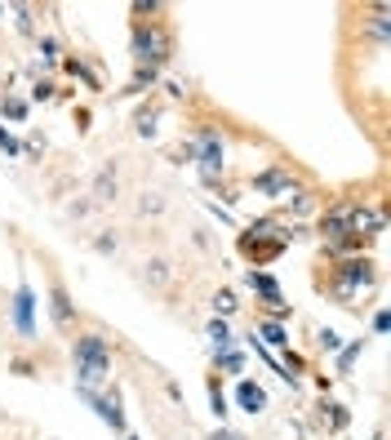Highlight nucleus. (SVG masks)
Wrapping results in <instances>:
<instances>
[{"label": "nucleus", "mask_w": 391, "mask_h": 440, "mask_svg": "<svg viewBox=\"0 0 391 440\" xmlns=\"http://www.w3.org/2000/svg\"><path fill=\"white\" fill-rule=\"evenodd\" d=\"M289 236H293V231H289L285 223H272V218H263V223H253V227L240 236V249L249 254L253 263H272L276 254L289 244Z\"/></svg>", "instance_id": "f257e3e1"}, {"label": "nucleus", "mask_w": 391, "mask_h": 440, "mask_svg": "<svg viewBox=\"0 0 391 440\" xmlns=\"http://www.w3.org/2000/svg\"><path fill=\"white\" fill-rule=\"evenodd\" d=\"M133 58H138V67L156 71L169 58V36L156 27V22H138V27H133Z\"/></svg>", "instance_id": "f03ea898"}, {"label": "nucleus", "mask_w": 391, "mask_h": 440, "mask_svg": "<svg viewBox=\"0 0 391 440\" xmlns=\"http://www.w3.org/2000/svg\"><path fill=\"white\" fill-rule=\"evenodd\" d=\"M196 165H200L205 187H214V182L223 178V138H218L214 129H205V133H200V152H196Z\"/></svg>", "instance_id": "7ed1b4c3"}, {"label": "nucleus", "mask_w": 391, "mask_h": 440, "mask_svg": "<svg viewBox=\"0 0 391 440\" xmlns=\"http://www.w3.org/2000/svg\"><path fill=\"white\" fill-rule=\"evenodd\" d=\"M374 280H378V272H374V263H364V258H351V263L338 267V293L342 298H356V293L369 289Z\"/></svg>", "instance_id": "20e7f679"}, {"label": "nucleus", "mask_w": 391, "mask_h": 440, "mask_svg": "<svg viewBox=\"0 0 391 440\" xmlns=\"http://www.w3.org/2000/svg\"><path fill=\"white\" fill-rule=\"evenodd\" d=\"M253 191H258V196H272V200H289V196L298 191V182H293L285 169H267V174L253 178Z\"/></svg>", "instance_id": "39448f33"}, {"label": "nucleus", "mask_w": 391, "mask_h": 440, "mask_svg": "<svg viewBox=\"0 0 391 440\" xmlns=\"http://www.w3.org/2000/svg\"><path fill=\"white\" fill-rule=\"evenodd\" d=\"M14 325H18L22 338L36 334V293L27 285H18V293H14Z\"/></svg>", "instance_id": "423d86ee"}, {"label": "nucleus", "mask_w": 391, "mask_h": 440, "mask_svg": "<svg viewBox=\"0 0 391 440\" xmlns=\"http://www.w3.org/2000/svg\"><path fill=\"white\" fill-rule=\"evenodd\" d=\"M76 360H112V347L103 334H84L76 338Z\"/></svg>", "instance_id": "0eeeda50"}, {"label": "nucleus", "mask_w": 391, "mask_h": 440, "mask_svg": "<svg viewBox=\"0 0 391 440\" xmlns=\"http://www.w3.org/2000/svg\"><path fill=\"white\" fill-rule=\"evenodd\" d=\"M236 400H240L244 413H263V409H267V391H263L258 383H240V387H236Z\"/></svg>", "instance_id": "6e6552de"}, {"label": "nucleus", "mask_w": 391, "mask_h": 440, "mask_svg": "<svg viewBox=\"0 0 391 440\" xmlns=\"http://www.w3.org/2000/svg\"><path fill=\"white\" fill-rule=\"evenodd\" d=\"M49 307H54V325H58V329H71V298H67L63 285L49 289Z\"/></svg>", "instance_id": "1a4fd4ad"}, {"label": "nucleus", "mask_w": 391, "mask_h": 440, "mask_svg": "<svg viewBox=\"0 0 391 440\" xmlns=\"http://www.w3.org/2000/svg\"><path fill=\"white\" fill-rule=\"evenodd\" d=\"M244 285H249V289H258V293H263V298H267V302H272V307H276V302H280V285H276V280H272V276H267V272H249V276H244Z\"/></svg>", "instance_id": "9d476101"}, {"label": "nucleus", "mask_w": 391, "mask_h": 440, "mask_svg": "<svg viewBox=\"0 0 391 440\" xmlns=\"http://www.w3.org/2000/svg\"><path fill=\"white\" fill-rule=\"evenodd\" d=\"M116 196V169L107 165L103 174H98V182H94V200H112Z\"/></svg>", "instance_id": "9b49d317"}, {"label": "nucleus", "mask_w": 391, "mask_h": 440, "mask_svg": "<svg viewBox=\"0 0 391 440\" xmlns=\"http://www.w3.org/2000/svg\"><path fill=\"white\" fill-rule=\"evenodd\" d=\"M320 427L342 432V427H347V409H342V405H320Z\"/></svg>", "instance_id": "f8f14e48"}, {"label": "nucleus", "mask_w": 391, "mask_h": 440, "mask_svg": "<svg viewBox=\"0 0 391 440\" xmlns=\"http://www.w3.org/2000/svg\"><path fill=\"white\" fill-rule=\"evenodd\" d=\"M209 342H214V351H231V334H227V321H209Z\"/></svg>", "instance_id": "ddd939ff"}, {"label": "nucleus", "mask_w": 391, "mask_h": 440, "mask_svg": "<svg viewBox=\"0 0 391 440\" xmlns=\"http://www.w3.org/2000/svg\"><path fill=\"white\" fill-rule=\"evenodd\" d=\"M236 307H240V302H236V293H231V289H218V298H214V311H218V316H231Z\"/></svg>", "instance_id": "4468645a"}, {"label": "nucleus", "mask_w": 391, "mask_h": 440, "mask_svg": "<svg viewBox=\"0 0 391 440\" xmlns=\"http://www.w3.org/2000/svg\"><path fill=\"white\" fill-rule=\"evenodd\" d=\"M258 334H263V342H267V347H285V342H289V338H285V329H280V325H263Z\"/></svg>", "instance_id": "2eb2a0df"}, {"label": "nucleus", "mask_w": 391, "mask_h": 440, "mask_svg": "<svg viewBox=\"0 0 391 440\" xmlns=\"http://www.w3.org/2000/svg\"><path fill=\"white\" fill-rule=\"evenodd\" d=\"M147 280H152V285H165V280H169V263L152 258V263H147Z\"/></svg>", "instance_id": "dca6fc26"}, {"label": "nucleus", "mask_w": 391, "mask_h": 440, "mask_svg": "<svg viewBox=\"0 0 391 440\" xmlns=\"http://www.w3.org/2000/svg\"><path fill=\"white\" fill-rule=\"evenodd\" d=\"M138 133H142V138H152V133H156V107H142V112H138Z\"/></svg>", "instance_id": "f3484780"}, {"label": "nucleus", "mask_w": 391, "mask_h": 440, "mask_svg": "<svg viewBox=\"0 0 391 440\" xmlns=\"http://www.w3.org/2000/svg\"><path fill=\"white\" fill-rule=\"evenodd\" d=\"M0 152H9V156H18V152H22V142H18L5 125H0Z\"/></svg>", "instance_id": "a211bd4d"}, {"label": "nucleus", "mask_w": 391, "mask_h": 440, "mask_svg": "<svg viewBox=\"0 0 391 440\" xmlns=\"http://www.w3.org/2000/svg\"><path fill=\"white\" fill-rule=\"evenodd\" d=\"M5 116L9 120H22V116H27V103H22V98H5Z\"/></svg>", "instance_id": "6ab92c4d"}, {"label": "nucleus", "mask_w": 391, "mask_h": 440, "mask_svg": "<svg viewBox=\"0 0 391 440\" xmlns=\"http://www.w3.org/2000/svg\"><path fill=\"white\" fill-rule=\"evenodd\" d=\"M209 405L218 418H227V400H223V391H218V383H209Z\"/></svg>", "instance_id": "aec40b11"}, {"label": "nucleus", "mask_w": 391, "mask_h": 440, "mask_svg": "<svg viewBox=\"0 0 391 440\" xmlns=\"http://www.w3.org/2000/svg\"><path fill=\"white\" fill-rule=\"evenodd\" d=\"M218 365H223L227 374H240V356H236V351H218Z\"/></svg>", "instance_id": "412c9836"}, {"label": "nucleus", "mask_w": 391, "mask_h": 440, "mask_svg": "<svg viewBox=\"0 0 391 440\" xmlns=\"http://www.w3.org/2000/svg\"><path fill=\"white\" fill-rule=\"evenodd\" d=\"M40 58H45V63H58V41H54V36H45V41H40Z\"/></svg>", "instance_id": "4be33fe9"}, {"label": "nucleus", "mask_w": 391, "mask_h": 440, "mask_svg": "<svg viewBox=\"0 0 391 440\" xmlns=\"http://www.w3.org/2000/svg\"><path fill=\"white\" fill-rule=\"evenodd\" d=\"M360 347H364V342H351V347H347V351L338 356V369H351V360L360 356Z\"/></svg>", "instance_id": "5701e85b"}, {"label": "nucleus", "mask_w": 391, "mask_h": 440, "mask_svg": "<svg viewBox=\"0 0 391 440\" xmlns=\"http://www.w3.org/2000/svg\"><path fill=\"white\" fill-rule=\"evenodd\" d=\"M320 347H325V351H338V347H342V338L334 334V329H320Z\"/></svg>", "instance_id": "b1692460"}, {"label": "nucleus", "mask_w": 391, "mask_h": 440, "mask_svg": "<svg viewBox=\"0 0 391 440\" xmlns=\"http://www.w3.org/2000/svg\"><path fill=\"white\" fill-rule=\"evenodd\" d=\"M31 98H36V103H45V98H54V85H49V80H40V85H36V89H31Z\"/></svg>", "instance_id": "393cba45"}, {"label": "nucleus", "mask_w": 391, "mask_h": 440, "mask_svg": "<svg viewBox=\"0 0 391 440\" xmlns=\"http://www.w3.org/2000/svg\"><path fill=\"white\" fill-rule=\"evenodd\" d=\"M18 27L31 36V9H18Z\"/></svg>", "instance_id": "a878e982"}, {"label": "nucleus", "mask_w": 391, "mask_h": 440, "mask_svg": "<svg viewBox=\"0 0 391 440\" xmlns=\"http://www.w3.org/2000/svg\"><path fill=\"white\" fill-rule=\"evenodd\" d=\"M0 14H5V9H0Z\"/></svg>", "instance_id": "bb28decb"}]
</instances>
